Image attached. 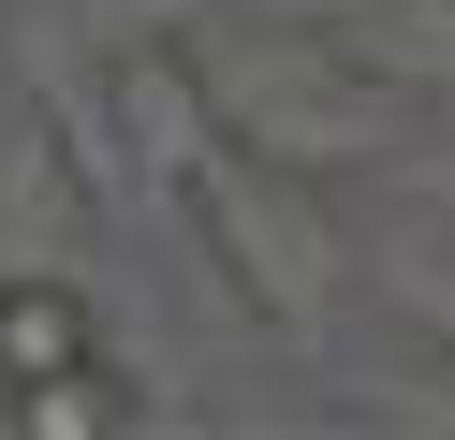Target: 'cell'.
I'll return each mask as SVG.
<instances>
[{
  "label": "cell",
  "mask_w": 455,
  "mask_h": 440,
  "mask_svg": "<svg viewBox=\"0 0 455 440\" xmlns=\"http://www.w3.org/2000/svg\"><path fill=\"white\" fill-rule=\"evenodd\" d=\"M132 103H148V132H162V162H177V176L206 162V132H191V88L162 74V59H148V74H132Z\"/></svg>",
  "instance_id": "3957f363"
},
{
  "label": "cell",
  "mask_w": 455,
  "mask_h": 440,
  "mask_svg": "<svg viewBox=\"0 0 455 440\" xmlns=\"http://www.w3.org/2000/svg\"><path fill=\"white\" fill-rule=\"evenodd\" d=\"M0 426H30V440H118V426H132V381L103 367V352H74V367L15 381V396H0Z\"/></svg>",
  "instance_id": "7a4b0ae2"
},
{
  "label": "cell",
  "mask_w": 455,
  "mask_h": 440,
  "mask_svg": "<svg viewBox=\"0 0 455 440\" xmlns=\"http://www.w3.org/2000/svg\"><path fill=\"white\" fill-rule=\"evenodd\" d=\"M74 352H103L89 293H74V279H0V396L44 381V367H74Z\"/></svg>",
  "instance_id": "6da1fadb"
}]
</instances>
